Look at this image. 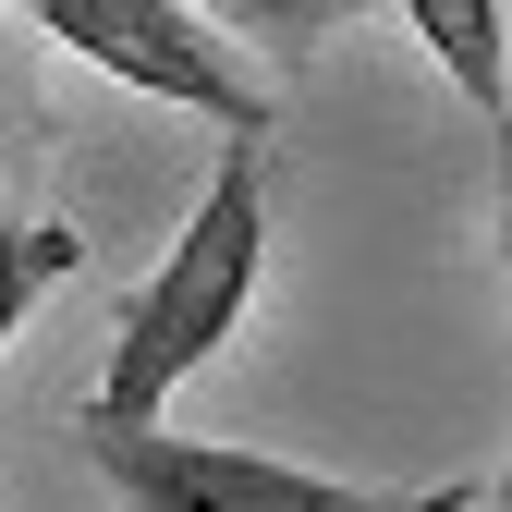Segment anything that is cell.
Returning <instances> with one entry per match:
<instances>
[{
	"instance_id": "3957f363",
	"label": "cell",
	"mask_w": 512,
	"mask_h": 512,
	"mask_svg": "<svg viewBox=\"0 0 512 512\" xmlns=\"http://www.w3.org/2000/svg\"><path fill=\"white\" fill-rule=\"evenodd\" d=\"M49 49H74V61H98V74H122V86H147V98H171V110H196V122H220V135H269V86L232 61V37L208 25V13H183V0H37L25 13Z\"/></svg>"
},
{
	"instance_id": "6da1fadb",
	"label": "cell",
	"mask_w": 512,
	"mask_h": 512,
	"mask_svg": "<svg viewBox=\"0 0 512 512\" xmlns=\"http://www.w3.org/2000/svg\"><path fill=\"white\" fill-rule=\"evenodd\" d=\"M256 269H269V196H256L244 159H220V183L196 196L183 244L147 269V293L122 305V330H110V378H98L86 427H159V403H171L183 378H196V366L244 330Z\"/></svg>"
},
{
	"instance_id": "5b68a950",
	"label": "cell",
	"mask_w": 512,
	"mask_h": 512,
	"mask_svg": "<svg viewBox=\"0 0 512 512\" xmlns=\"http://www.w3.org/2000/svg\"><path fill=\"white\" fill-rule=\"evenodd\" d=\"M86 269V232L74 220H0V354H13V330L37 317L49 281H74Z\"/></svg>"
},
{
	"instance_id": "7a4b0ae2",
	"label": "cell",
	"mask_w": 512,
	"mask_h": 512,
	"mask_svg": "<svg viewBox=\"0 0 512 512\" xmlns=\"http://www.w3.org/2000/svg\"><path fill=\"white\" fill-rule=\"evenodd\" d=\"M86 464L122 512H488V476H427V488H366V476H305L281 452L183 427H86Z\"/></svg>"
},
{
	"instance_id": "8992f818",
	"label": "cell",
	"mask_w": 512,
	"mask_h": 512,
	"mask_svg": "<svg viewBox=\"0 0 512 512\" xmlns=\"http://www.w3.org/2000/svg\"><path fill=\"white\" fill-rule=\"evenodd\" d=\"M0 122H13V110H0Z\"/></svg>"
},
{
	"instance_id": "277c9868",
	"label": "cell",
	"mask_w": 512,
	"mask_h": 512,
	"mask_svg": "<svg viewBox=\"0 0 512 512\" xmlns=\"http://www.w3.org/2000/svg\"><path fill=\"white\" fill-rule=\"evenodd\" d=\"M415 49L452 61V86H464L476 122L500 110V61H512V13L500 0H415Z\"/></svg>"
}]
</instances>
